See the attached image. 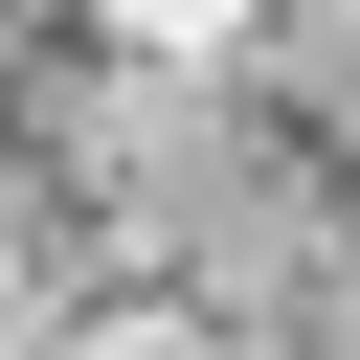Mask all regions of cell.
<instances>
[{
    "label": "cell",
    "mask_w": 360,
    "mask_h": 360,
    "mask_svg": "<svg viewBox=\"0 0 360 360\" xmlns=\"http://www.w3.org/2000/svg\"><path fill=\"white\" fill-rule=\"evenodd\" d=\"M0 360H360V0H0Z\"/></svg>",
    "instance_id": "6da1fadb"
}]
</instances>
